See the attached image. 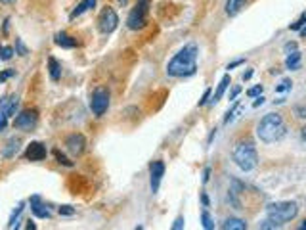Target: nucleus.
Returning <instances> with one entry per match:
<instances>
[{
	"mask_svg": "<svg viewBox=\"0 0 306 230\" xmlns=\"http://www.w3.org/2000/svg\"><path fill=\"white\" fill-rule=\"evenodd\" d=\"M12 56H14V48H12V46L0 44V60L8 62V60H12Z\"/></svg>",
	"mask_w": 306,
	"mask_h": 230,
	"instance_id": "nucleus-24",
	"label": "nucleus"
},
{
	"mask_svg": "<svg viewBox=\"0 0 306 230\" xmlns=\"http://www.w3.org/2000/svg\"><path fill=\"white\" fill-rule=\"evenodd\" d=\"M6 123H8V117H6V113L0 109V132L6 129Z\"/></svg>",
	"mask_w": 306,
	"mask_h": 230,
	"instance_id": "nucleus-34",
	"label": "nucleus"
},
{
	"mask_svg": "<svg viewBox=\"0 0 306 230\" xmlns=\"http://www.w3.org/2000/svg\"><path fill=\"white\" fill-rule=\"evenodd\" d=\"M149 4L151 0H138L136 6L130 10L126 18V27L130 31H140L147 25V14H149Z\"/></svg>",
	"mask_w": 306,
	"mask_h": 230,
	"instance_id": "nucleus-5",
	"label": "nucleus"
},
{
	"mask_svg": "<svg viewBox=\"0 0 306 230\" xmlns=\"http://www.w3.org/2000/svg\"><path fill=\"white\" fill-rule=\"evenodd\" d=\"M201 201H203V205H205V207H209V197H207V194H205V192L201 194Z\"/></svg>",
	"mask_w": 306,
	"mask_h": 230,
	"instance_id": "nucleus-42",
	"label": "nucleus"
},
{
	"mask_svg": "<svg viewBox=\"0 0 306 230\" xmlns=\"http://www.w3.org/2000/svg\"><path fill=\"white\" fill-rule=\"evenodd\" d=\"M23 209H25V203L21 201V203H19V205H18V209H16V211L12 213V217H10L8 229H16V227H18V217H19V215H21V213H23Z\"/></svg>",
	"mask_w": 306,
	"mask_h": 230,
	"instance_id": "nucleus-22",
	"label": "nucleus"
},
{
	"mask_svg": "<svg viewBox=\"0 0 306 230\" xmlns=\"http://www.w3.org/2000/svg\"><path fill=\"white\" fill-rule=\"evenodd\" d=\"M234 102H235V100H234ZM241 111H243V106H241L239 102H235L234 106H232L230 109H228V111H226V117H224V125H230V123H232L235 117H237V113H241Z\"/></svg>",
	"mask_w": 306,
	"mask_h": 230,
	"instance_id": "nucleus-21",
	"label": "nucleus"
},
{
	"mask_svg": "<svg viewBox=\"0 0 306 230\" xmlns=\"http://www.w3.org/2000/svg\"><path fill=\"white\" fill-rule=\"evenodd\" d=\"M293 50H299V44H297V42H287V44H285V52H293Z\"/></svg>",
	"mask_w": 306,
	"mask_h": 230,
	"instance_id": "nucleus-37",
	"label": "nucleus"
},
{
	"mask_svg": "<svg viewBox=\"0 0 306 230\" xmlns=\"http://www.w3.org/2000/svg\"><path fill=\"white\" fill-rule=\"evenodd\" d=\"M14 52L18 54V56H27V54H29V48L23 44L21 38H16V50H14Z\"/></svg>",
	"mask_w": 306,
	"mask_h": 230,
	"instance_id": "nucleus-26",
	"label": "nucleus"
},
{
	"mask_svg": "<svg viewBox=\"0 0 306 230\" xmlns=\"http://www.w3.org/2000/svg\"><path fill=\"white\" fill-rule=\"evenodd\" d=\"M57 211H59V215H63V217H71V215H75V211H77V209H75V207H71V205H61Z\"/></svg>",
	"mask_w": 306,
	"mask_h": 230,
	"instance_id": "nucleus-30",
	"label": "nucleus"
},
{
	"mask_svg": "<svg viewBox=\"0 0 306 230\" xmlns=\"http://www.w3.org/2000/svg\"><path fill=\"white\" fill-rule=\"evenodd\" d=\"M287 134V125L279 113H266L256 125V136L264 144H274Z\"/></svg>",
	"mask_w": 306,
	"mask_h": 230,
	"instance_id": "nucleus-2",
	"label": "nucleus"
},
{
	"mask_svg": "<svg viewBox=\"0 0 306 230\" xmlns=\"http://www.w3.org/2000/svg\"><path fill=\"white\" fill-rule=\"evenodd\" d=\"M245 64V60L243 58H239V60H235V62H232V64H228V67L226 69H235V67H239V66H243Z\"/></svg>",
	"mask_w": 306,
	"mask_h": 230,
	"instance_id": "nucleus-35",
	"label": "nucleus"
},
{
	"mask_svg": "<svg viewBox=\"0 0 306 230\" xmlns=\"http://www.w3.org/2000/svg\"><path fill=\"white\" fill-rule=\"evenodd\" d=\"M297 111H299V117H301V119H305V117H306L305 109H303V107H297Z\"/></svg>",
	"mask_w": 306,
	"mask_h": 230,
	"instance_id": "nucleus-44",
	"label": "nucleus"
},
{
	"mask_svg": "<svg viewBox=\"0 0 306 230\" xmlns=\"http://www.w3.org/2000/svg\"><path fill=\"white\" fill-rule=\"evenodd\" d=\"M0 2H4V4H12V2H16V0H0Z\"/></svg>",
	"mask_w": 306,
	"mask_h": 230,
	"instance_id": "nucleus-46",
	"label": "nucleus"
},
{
	"mask_svg": "<svg viewBox=\"0 0 306 230\" xmlns=\"http://www.w3.org/2000/svg\"><path fill=\"white\" fill-rule=\"evenodd\" d=\"M197 73V46L186 44L178 54L172 56V60L167 64V75L168 77H192Z\"/></svg>",
	"mask_w": 306,
	"mask_h": 230,
	"instance_id": "nucleus-1",
	"label": "nucleus"
},
{
	"mask_svg": "<svg viewBox=\"0 0 306 230\" xmlns=\"http://www.w3.org/2000/svg\"><path fill=\"white\" fill-rule=\"evenodd\" d=\"M285 67L289 71H299L303 67V54L299 50H293L287 54V60H285Z\"/></svg>",
	"mask_w": 306,
	"mask_h": 230,
	"instance_id": "nucleus-14",
	"label": "nucleus"
},
{
	"mask_svg": "<svg viewBox=\"0 0 306 230\" xmlns=\"http://www.w3.org/2000/svg\"><path fill=\"white\" fill-rule=\"evenodd\" d=\"M235 165L241 171H252L258 165V154H256V146L252 140H239L235 144L234 152H232Z\"/></svg>",
	"mask_w": 306,
	"mask_h": 230,
	"instance_id": "nucleus-3",
	"label": "nucleus"
},
{
	"mask_svg": "<svg viewBox=\"0 0 306 230\" xmlns=\"http://www.w3.org/2000/svg\"><path fill=\"white\" fill-rule=\"evenodd\" d=\"M117 25H119V16H117V12L113 10V8H104L102 12H100V16H98V29H100V33H104V35H109V33H113L115 29H117Z\"/></svg>",
	"mask_w": 306,
	"mask_h": 230,
	"instance_id": "nucleus-7",
	"label": "nucleus"
},
{
	"mask_svg": "<svg viewBox=\"0 0 306 230\" xmlns=\"http://www.w3.org/2000/svg\"><path fill=\"white\" fill-rule=\"evenodd\" d=\"M201 223H203V229H205V230H213V229H215V221H213L211 213L207 211V209L201 213Z\"/></svg>",
	"mask_w": 306,
	"mask_h": 230,
	"instance_id": "nucleus-23",
	"label": "nucleus"
},
{
	"mask_svg": "<svg viewBox=\"0 0 306 230\" xmlns=\"http://www.w3.org/2000/svg\"><path fill=\"white\" fill-rule=\"evenodd\" d=\"M299 215V205L297 201H276L266 205V217L278 223L279 227H283L285 223L293 221Z\"/></svg>",
	"mask_w": 306,
	"mask_h": 230,
	"instance_id": "nucleus-4",
	"label": "nucleus"
},
{
	"mask_svg": "<svg viewBox=\"0 0 306 230\" xmlns=\"http://www.w3.org/2000/svg\"><path fill=\"white\" fill-rule=\"evenodd\" d=\"M222 229L224 230H247V223L243 219H237V217H230L222 223Z\"/></svg>",
	"mask_w": 306,
	"mask_h": 230,
	"instance_id": "nucleus-17",
	"label": "nucleus"
},
{
	"mask_svg": "<svg viewBox=\"0 0 306 230\" xmlns=\"http://www.w3.org/2000/svg\"><path fill=\"white\" fill-rule=\"evenodd\" d=\"M46 146L42 144V142H31L29 146H27V152H25V156H27V160L29 161H42L46 158Z\"/></svg>",
	"mask_w": 306,
	"mask_h": 230,
	"instance_id": "nucleus-11",
	"label": "nucleus"
},
{
	"mask_svg": "<svg viewBox=\"0 0 306 230\" xmlns=\"http://www.w3.org/2000/svg\"><path fill=\"white\" fill-rule=\"evenodd\" d=\"M172 229H174V230H180V229H184V217H178V219L174 221V225H172Z\"/></svg>",
	"mask_w": 306,
	"mask_h": 230,
	"instance_id": "nucleus-36",
	"label": "nucleus"
},
{
	"mask_svg": "<svg viewBox=\"0 0 306 230\" xmlns=\"http://www.w3.org/2000/svg\"><path fill=\"white\" fill-rule=\"evenodd\" d=\"M65 146H67V150L71 152L73 156H83L84 150H86V138H84L81 132H75V134H69V136H67Z\"/></svg>",
	"mask_w": 306,
	"mask_h": 230,
	"instance_id": "nucleus-10",
	"label": "nucleus"
},
{
	"mask_svg": "<svg viewBox=\"0 0 306 230\" xmlns=\"http://www.w3.org/2000/svg\"><path fill=\"white\" fill-rule=\"evenodd\" d=\"M48 73H50V79L57 83L59 79H61V64L56 60V58H48Z\"/></svg>",
	"mask_w": 306,
	"mask_h": 230,
	"instance_id": "nucleus-18",
	"label": "nucleus"
},
{
	"mask_svg": "<svg viewBox=\"0 0 306 230\" xmlns=\"http://www.w3.org/2000/svg\"><path fill=\"white\" fill-rule=\"evenodd\" d=\"M209 177H211V167H205V171H203V182L205 184L209 182Z\"/></svg>",
	"mask_w": 306,
	"mask_h": 230,
	"instance_id": "nucleus-39",
	"label": "nucleus"
},
{
	"mask_svg": "<svg viewBox=\"0 0 306 230\" xmlns=\"http://www.w3.org/2000/svg\"><path fill=\"white\" fill-rule=\"evenodd\" d=\"M54 156H56V160H57V163H61V165H65V167H73L75 163H73L71 160H67L59 150H54Z\"/></svg>",
	"mask_w": 306,
	"mask_h": 230,
	"instance_id": "nucleus-25",
	"label": "nucleus"
},
{
	"mask_svg": "<svg viewBox=\"0 0 306 230\" xmlns=\"http://www.w3.org/2000/svg\"><path fill=\"white\" fill-rule=\"evenodd\" d=\"M232 85V77L230 75H224L222 77V81L218 83V87H216V92L213 94V98L207 102V104H211V106H215V104H218L220 100H222V96H224V92H226V89Z\"/></svg>",
	"mask_w": 306,
	"mask_h": 230,
	"instance_id": "nucleus-12",
	"label": "nucleus"
},
{
	"mask_svg": "<svg viewBox=\"0 0 306 230\" xmlns=\"http://www.w3.org/2000/svg\"><path fill=\"white\" fill-rule=\"evenodd\" d=\"M54 42L57 46H61V48H75L77 46V38L69 36L67 33H57L54 36Z\"/></svg>",
	"mask_w": 306,
	"mask_h": 230,
	"instance_id": "nucleus-19",
	"label": "nucleus"
},
{
	"mask_svg": "<svg viewBox=\"0 0 306 230\" xmlns=\"http://www.w3.org/2000/svg\"><path fill=\"white\" fill-rule=\"evenodd\" d=\"M262 90H264V87H262V85H256V87H252L251 90H249V92H247V96H258V94H262Z\"/></svg>",
	"mask_w": 306,
	"mask_h": 230,
	"instance_id": "nucleus-32",
	"label": "nucleus"
},
{
	"mask_svg": "<svg viewBox=\"0 0 306 230\" xmlns=\"http://www.w3.org/2000/svg\"><path fill=\"white\" fill-rule=\"evenodd\" d=\"M239 92H241V87H234V90L230 92V100H235L239 96Z\"/></svg>",
	"mask_w": 306,
	"mask_h": 230,
	"instance_id": "nucleus-38",
	"label": "nucleus"
},
{
	"mask_svg": "<svg viewBox=\"0 0 306 230\" xmlns=\"http://www.w3.org/2000/svg\"><path fill=\"white\" fill-rule=\"evenodd\" d=\"M38 123V111L36 109H23L14 119V129L19 131H33Z\"/></svg>",
	"mask_w": 306,
	"mask_h": 230,
	"instance_id": "nucleus-8",
	"label": "nucleus"
},
{
	"mask_svg": "<svg viewBox=\"0 0 306 230\" xmlns=\"http://www.w3.org/2000/svg\"><path fill=\"white\" fill-rule=\"evenodd\" d=\"M29 201H31V211L35 213V217H38V219H50V211H48V207L40 201V197H38V196H33Z\"/></svg>",
	"mask_w": 306,
	"mask_h": 230,
	"instance_id": "nucleus-13",
	"label": "nucleus"
},
{
	"mask_svg": "<svg viewBox=\"0 0 306 230\" xmlns=\"http://www.w3.org/2000/svg\"><path fill=\"white\" fill-rule=\"evenodd\" d=\"M291 89H293V81H291V79H283L281 85L276 87V92H287V90H291Z\"/></svg>",
	"mask_w": 306,
	"mask_h": 230,
	"instance_id": "nucleus-27",
	"label": "nucleus"
},
{
	"mask_svg": "<svg viewBox=\"0 0 306 230\" xmlns=\"http://www.w3.org/2000/svg\"><path fill=\"white\" fill-rule=\"evenodd\" d=\"M121 2H125V0H121Z\"/></svg>",
	"mask_w": 306,
	"mask_h": 230,
	"instance_id": "nucleus-47",
	"label": "nucleus"
},
{
	"mask_svg": "<svg viewBox=\"0 0 306 230\" xmlns=\"http://www.w3.org/2000/svg\"><path fill=\"white\" fill-rule=\"evenodd\" d=\"M264 100H266V98H262V94H260V96H258V98L254 100V104H252V107H260V106H262V104H264Z\"/></svg>",
	"mask_w": 306,
	"mask_h": 230,
	"instance_id": "nucleus-40",
	"label": "nucleus"
},
{
	"mask_svg": "<svg viewBox=\"0 0 306 230\" xmlns=\"http://www.w3.org/2000/svg\"><path fill=\"white\" fill-rule=\"evenodd\" d=\"M163 175H165V161L157 160L149 165V184H151V192L155 194L161 186Z\"/></svg>",
	"mask_w": 306,
	"mask_h": 230,
	"instance_id": "nucleus-9",
	"label": "nucleus"
},
{
	"mask_svg": "<svg viewBox=\"0 0 306 230\" xmlns=\"http://www.w3.org/2000/svg\"><path fill=\"white\" fill-rule=\"evenodd\" d=\"M96 6V0H81L79 4H77V8L73 10L71 14H69V19H77V18H81L83 14H86L90 8H94Z\"/></svg>",
	"mask_w": 306,
	"mask_h": 230,
	"instance_id": "nucleus-15",
	"label": "nucleus"
},
{
	"mask_svg": "<svg viewBox=\"0 0 306 230\" xmlns=\"http://www.w3.org/2000/svg\"><path fill=\"white\" fill-rule=\"evenodd\" d=\"M19 144H21V140H19V138H10V140L6 142L4 150H2V158H4V160L16 158V154L19 152Z\"/></svg>",
	"mask_w": 306,
	"mask_h": 230,
	"instance_id": "nucleus-16",
	"label": "nucleus"
},
{
	"mask_svg": "<svg viewBox=\"0 0 306 230\" xmlns=\"http://www.w3.org/2000/svg\"><path fill=\"white\" fill-rule=\"evenodd\" d=\"M16 75V69H6V71H0V83H6L10 77Z\"/></svg>",
	"mask_w": 306,
	"mask_h": 230,
	"instance_id": "nucleus-31",
	"label": "nucleus"
},
{
	"mask_svg": "<svg viewBox=\"0 0 306 230\" xmlns=\"http://www.w3.org/2000/svg\"><path fill=\"white\" fill-rule=\"evenodd\" d=\"M305 21H306V14H301V18L297 19L295 23H291V31H299L305 27Z\"/></svg>",
	"mask_w": 306,
	"mask_h": 230,
	"instance_id": "nucleus-28",
	"label": "nucleus"
},
{
	"mask_svg": "<svg viewBox=\"0 0 306 230\" xmlns=\"http://www.w3.org/2000/svg\"><path fill=\"white\" fill-rule=\"evenodd\" d=\"M109 107V90L106 87H98L90 96V109L96 117H102Z\"/></svg>",
	"mask_w": 306,
	"mask_h": 230,
	"instance_id": "nucleus-6",
	"label": "nucleus"
},
{
	"mask_svg": "<svg viewBox=\"0 0 306 230\" xmlns=\"http://www.w3.org/2000/svg\"><path fill=\"white\" fill-rule=\"evenodd\" d=\"M215 134H216V129H213V132H211V136H209V144L213 142V138H215Z\"/></svg>",
	"mask_w": 306,
	"mask_h": 230,
	"instance_id": "nucleus-45",
	"label": "nucleus"
},
{
	"mask_svg": "<svg viewBox=\"0 0 306 230\" xmlns=\"http://www.w3.org/2000/svg\"><path fill=\"white\" fill-rule=\"evenodd\" d=\"M211 92H213L211 89H207L205 92H203V96H201V100H199V106H205V104L209 102V98H211Z\"/></svg>",
	"mask_w": 306,
	"mask_h": 230,
	"instance_id": "nucleus-33",
	"label": "nucleus"
},
{
	"mask_svg": "<svg viewBox=\"0 0 306 230\" xmlns=\"http://www.w3.org/2000/svg\"><path fill=\"white\" fill-rule=\"evenodd\" d=\"M25 229L35 230V229H36V225H35V223H33V221H31V219H29V221H27V225H25Z\"/></svg>",
	"mask_w": 306,
	"mask_h": 230,
	"instance_id": "nucleus-43",
	"label": "nucleus"
},
{
	"mask_svg": "<svg viewBox=\"0 0 306 230\" xmlns=\"http://www.w3.org/2000/svg\"><path fill=\"white\" fill-rule=\"evenodd\" d=\"M247 4V0H226V14L232 18L241 12V8Z\"/></svg>",
	"mask_w": 306,
	"mask_h": 230,
	"instance_id": "nucleus-20",
	"label": "nucleus"
},
{
	"mask_svg": "<svg viewBox=\"0 0 306 230\" xmlns=\"http://www.w3.org/2000/svg\"><path fill=\"white\" fill-rule=\"evenodd\" d=\"M252 73H254V71H252V69L245 71V73L241 75V79H243V81H249V79H251V77H252Z\"/></svg>",
	"mask_w": 306,
	"mask_h": 230,
	"instance_id": "nucleus-41",
	"label": "nucleus"
},
{
	"mask_svg": "<svg viewBox=\"0 0 306 230\" xmlns=\"http://www.w3.org/2000/svg\"><path fill=\"white\" fill-rule=\"evenodd\" d=\"M258 229L266 230V229H279V225L278 223H274V221H270L268 217H266V221H262L260 225H258Z\"/></svg>",
	"mask_w": 306,
	"mask_h": 230,
	"instance_id": "nucleus-29",
	"label": "nucleus"
}]
</instances>
